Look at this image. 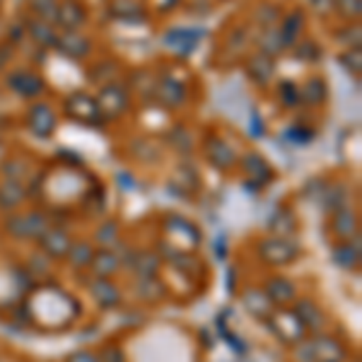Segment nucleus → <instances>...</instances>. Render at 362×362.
I'll return each instance as SVG.
<instances>
[{
  "label": "nucleus",
  "instance_id": "obj_6",
  "mask_svg": "<svg viewBox=\"0 0 362 362\" xmlns=\"http://www.w3.org/2000/svg\"><path fill=\"white\" fill-rule=\"evenodd\" d=\"M334 256H336V261H338V264H341V266H348V268H350V266L358 264L360 251H358V249L353 251V247H350V244H348V247H336Z\"/></svg>",
  "mask_w": 362,
  "mask_h": 362
},
{
  "label": "nucleus",
  "instance_id": "obj_9",
  "mask_svg": "<svg viewBox=\"0 0 362 362\" xmlns=\"http://www.w3.org/2000/svg\"><path fill=\"white\" fill-rule=\"evenodd\" d=\"M70 362H97L95 355H90V353H78V355H73L70 358Z\"/></svg>",
  "mask_w": 362,
  "mask_h": 362
},
{
  "label": "nucleus",
  "instance_id": "obj_3",
  "mask_svg": "<svg viewBox=\"0 0 362 362\" xmlns=\"http://www.w3.org/2000/svg\"><path fill=\"white\" fill-rule=\"evenodd\" d=\"M268 300L271 302H290V300H295V288H293V283L290 280H285V278H276V280H271L268 283Z\"/></svg>",
  "mask_w": 362,
  "mask_h": 362
},
{
  "label": "nucleus",
  "instance_id": "obj_8",
  "mask_svg": "<svg viewBox=\"0 0 362 362\" xmlns=\"http://www.w3.org/2000/svg\"><path fill=\"white\" fill-rule=\"evenodd\" d=\"M92 256V251H90V247L87 244H75V249H73V264L75 266H80V264H90V259Z\"/></svg>",
  "mask_w": 362,
  "mask_h": 362
},
{
  "label": "nucleus",
  "instance_id": "obj_7",
  "mask_svg": "<svg viewBox=\"0 0 362 362\" xmlns=\"http://www.w3.org/2000/svg\"><path fill=\"white\" fill-rule=\"evenodd\" d=\"M104 259H107V261H102V256H99V261H95L97 273H102V278H104V276H109V273H112L114 268L119 266V264H116V259H114L112 254H104Z\"/></svg>",
  "mask_w": 362,
  "mask_h": 362
},
{
  "label": "nucleus",
  "instance_id": "obj_4",
  "mask_svg": "<svg viewBox=\"0 0 362 362\" xmlns=\"http://www.w3.org/2000/svg\"><path fill=\"white\" fill-rule=\"evenodd\" d=\"M334 225H336V232H338V235L350 237V235H353V230H355V215L350 213V210H341V213L336 215Z\"/></svg>",
  "mask_w": 362,
  "mask_h": 362
},
{
  "label": "nucleus",
  "instance_id": "obj_1",
  "mask_svg": "<svg viewBox=\"0 0 362 362\" xmlns=\"http://www.w3.org/2000/svg\"><path fill=\"white\" fill-rule=\"evenodd\" d=\"M305 350H309V360H324V362H338L343 358V348L341 343L334 341V338H314V341H307L305 343Z\"/></svg>",
  "mask_w": 362,
  "mask_h": 362
},
{
  "label": "nucleus",
  "instance_id": "obj_5",
  "mask_svg": "<svg viewBox=\"0 0 362 362\" xmlns=\"http://www.w3.org/2000/svg\"><path fill=\"white\" fill-rule=\"evenodd\" d=\"M58 17H61V22L66 27H78L80 22H83V10H80L78 5H66V8H61Z\"/></svg>",
  "mask_w": 362,
  "mask_h": 362
},
{
  "label": "nucleus",
  "instance_id": "obj_2",
  "mask_svg": "<svg viewBox=\"0 0 362 362\" xmlns=\"http://www.w3.org/2000/svg\"><path fill=\"white\" fill-rule=\"evenodd\" d=\"M261 254H264L266 261H278V264H288L290 259H293L295 249L290 247L285 239H268L264 242V247H261Z\"/></svg>",
  "mask_w": 362,
  "mask_h": 362
}]
</instances>
